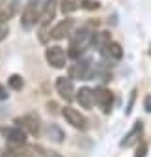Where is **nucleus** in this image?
<instances>
[{
	"label": "nucleus",
	"instance_id": "obj_1",
	"mask_svg": "<svg viewBox=\"0 0 151 157\" xmlns=\"http://www.w3.org/2000/svg\"><path fill=\"white\" fill-rule=\"evenodd\" d=\"M93 34H95V30H93L90 25H86V26H82V28H79L77 32H73V34H69L71 37H69V56L71 58H80L84 52H86V49L91 45V39H93Z\"/></svg>",
	"mask_w": 151,
	"mask_h": 157
},
{
	"label": "nucleus",
	"instance_id": "obj_2",
	"mask_svg": "<svg viewBox=\"0 0 151 157\" xmlns=\"http://www.w3.org/2000/svg\"><path fill=\"white\" fill-rule=\"evenodd\" d=\"M47 4H49V0H28L23 10V15H21V26L24 30H32L41 21Z\"/></svg>",
	"mask_w": 151,
	"mask_h": 157
},
{
	"label": "nucleus",
	"instance_id": "obj_3",
	"mask_svg": "<svg viewBox=\"0 0 151 157\" xmlns=\"http://www.w3.org/2000/svg\"><path fill=\"white\" fill-rule=\"evenodd\" d=\"M93 77V60L90 56L77 58L75 64L69 66V78H79V81H90Z\"/></svg>",
	"mask_w": 151,
	"mask_h": 157
},
{
	"label": "nucleus",
	"instance_id": "obj_4",
	"mask_svg": "<svg viewBox=\"0 0 151 157\" xmlns=\"http://www.w3.org/2000/svg\"><path fill=\"white\" fill-rule=\"evenodd\" d=\"M45 60L54 69H64L65 64H67V54H65V51L60 45H50L45 51Z\"/></svg>",
	"mask_w": 151,
	"mask_h": 157
},
{
	"label": "nucleus",
	"instance_id": "obj_5",
	"mask_svg": "<svg viewBox=\"0 0 151 157\" xmlns=\"http://www.w3.org/2000/svg\"><path fill=\"white\" fill-rule=\"evenodd\" d=\"M62 116H64V120L71 125V127H75V129H80V131H84V129H88V125H90V122H88V118L80 112V110H77V109H73V107H64V110H62Z\"/></svg>",
	"mask_w": 151,
	"mask_h": 157
},
{
	"label": "nucleus",
	"instance_id": "obj_6",
	"mask_svg": "<svg viewBox=\"0 0 151 157\" xmlns=\"http://www.w3.org/2000/svg\"><path fill=\"white\" fill-rule=\"evenodd\" d=\"M15 124H19V127L26 135L39 136V133H41V122H39V116L37 114H24L21 118H17Z\"/></svg>",
	"mask_w": 151,
	"mask_h": 157
},
{
	"label": "nucleus",
	"instance_id": "obj_7",
	"mask_svg": "<svg viewBox=\"0 0 151 157\" xmlns=\"http://www.w3.org/2000/svg\"><path fill=\"white\" fill-rule=\"evenodd\" d=\"M2 136L6 139V142L9 146H24L26 144V133L19 127V125H9V127H2L0 129Z\"/></svg>",
	"mask_w": 151,
	"mask_h": 157
},
{
	"label": "nucleus",
	"instance_id": "obj_8",
	"mask_svg": "<svg viewBox=\"0 0 151 157\" xmlns=\"http://www.w3.org/2000/svg\"><path fill=\"white\" fill-rule=\"evenodd\" d=\"M93 103H95L105 114H110L112 105H114V97H112V92L106 90V88H103V86L95 88V90H93Z\"/></svg>",
	"mask_w": 151,
	"mask_h": 157
},
{
	"label": "nucleus",
	"instance_id": "obj_9",
	"mask_svg": "<svg viewBox=\"0 0 151 157\" xmlns=\"http://www.w3.org/2000/svg\"><path fill=\"white\" fill-rule=\"evenodd\" d=\"M73 26H75V19H71V17H65V19H62L60 23H56V25L50 28V34H49V37H50V39H54V41H60V39H65V37L71 34Z\"/></svg>",
	"mask_w": 151,
	"mask_h": 157
},
{
	"label": "nucleus",
	"instance_id": "obj_10",
	"mask_svg": "<svg viewBox=\"0 0 151 157\" xmlns=\"http://www.w3.org/2000/svg\"><path fill=\"white\" fill-rule=\"evenodd\" d=\"M56 92L60 94L62 99L73 101L75 99V84H73V78H69V77H58V78H56Z\"/></svg>",
	"mask_w": 151,
	"mask_h": 157
},
{
	"label": "nucleus",
	"instance_id": "obj_11",
	"mask_svg": "<svg viewBox=\"0 0 151 157\" xmlns=\"http://www.w3.org/2000/svg\"><path fill=\"white\" fill-rule=\"evenodd\" d=\"M142 133H144V124H142V122H136L133 127H131V131L123 136V140H121V148H131V146H134V144L140 140Z\"/></svg>",
	"mask_w": 151,
	"mask_h": 157
},
{
	"label": "nucleus",
	"instance_id": "obj_12",
	"mask_svg": "<svg viewBox=\"0 0 151 157\" xmlns=\"http://www.w3.org/2000/svg\"><path fill=\"white\" fill-rule=\"evenodd\" d=\"M75 101H77L82 109H91L93 107V90L84 86L79 92H75Z\"/></svg>",
	"mask_w": 151,
	"mask_h": 157
},
{
	"label": "nucleus",
	"instance_id": "obj_13",
	"mask_svg": "<svg viewBox=\"0 0 151 157\" xmlns=\"http://www.w3.org/2000/svg\"><path fill=\"white\" fill-rule=\"evenodd\" d=\"M110 41H112V39H110L108 32H97V34H93V39H91V43L95 45V49L99 52H105V49H106V45Z\"/></svg>",
	"mask_w": 151,
	"mask_h": 157
},
{
	"label": "nucleus",
	"instance_id": "obj_14",
	"mask_svg": "<svg viewBox=\"0 0 151 157\" xmlns=\"http://www.w3.org/2000/svg\"><path fill=\"white\" fill-rule=\"evenodd\" d=\"M23 148L24 146H9L0 153V157H35L34 153H30L28 150H23Z\"/></svg>",
	"mask_w": 151,
	"mask_h": 157
},
{
	"label": "nucleus",
	"instance_id": "obj_15",
	"mask_svg": "<svg viewBox=\"0 0 151 157\" xmlns=\"http://www.w3.org/2000/svg\"><path fill=\"white\" fill-rule=\"evenodd\" d=\"M80 6H82V0H62L60 2V10L64 15L75 13L77 10H80Z\"/></svg>",
	"mask_w": 151,
	"mask_h": 157
},
{
	"label": "nucleus",
	"instance_id": "obj_16",
	"mask_svg": "<svg viewBox=\"0 0 151 157\" xmlns=\"http://www.w3.org/2000/svg\"><path fill=\"white\" fill-rule=\"evenodd\" d=\"M103 54H108L110 58H114V60H121V58H123V49H121V45H120V43L110 41V43L106 45V49H105V52H103Z\"/></svg>",
	"mask_w": 151,
	"mask_h": 157
},
{
	"label": "nucleus",
	"instance_id": "obj_17",
	"mask_svg": "<svg viewBox=\"0 0 151 157\" xmlns=\"http://www.w3.org/2000/svg\"><path fill=\"white\" fill-rule=\"evenodd\" d=\"M47 135H49V139L54 140V142H62V140L65 139V133H64L58 125H56V124H50V125H49Z\"/></svg>",
	"mask_w": 151,
	"mask_h": 157
},
{
	"label": "nucleus",
	"instance_id": "obj_18",
	"mask_svg": "<svg viewBox=\"0 0 151 157\" xmlns=\"http://www.w3.org/2000/svg\"><path fill=\"white\" fill-rule=\"evenodd\" d=\"M8 84H9V88H11V90L19 92V90H23L24 81H23V77H21V75H11V77L8 78Z\"/></svg>",
	"mask_w": 151,
	"mask_h": 157
},
{
	"label": "nucleus",
	"instance_id": "obj_19",
	"mask_svg": "<svg viewBox=\"0 0 151 157\" xmlns=\"http://www.w3.org/2000/svg\"><path fill=\"white\" fill-rule=\"evenodd\" d=\"M49 34H50V21H43L41 23V30H39V41L41 43L49 41Z\"/></svg>",
	"mask_w": 151,
	"mask_h": 157
},
{
	"label": "nucleus",
	"instance_id": "obj_20",
	"mask_svg": "<svg viewBox=\"0 0 151 157\" xmlns=\"http://www.w3.org/2000/svg\"><path fill=\"white\" fill-rule=\"evenodd\" d=\"M13 11H15V8H9V10H4V8H0V25H2V23H6L8 19H11Z\"/></svg>",
	"mask_w": 151,
	"mask_h": 157
},
{
	"label": "nucleus",
	"instance_id": "obj_21",
	"mask_svg": "<svg viewBox=\"0 0 151 157\" xmlns=\"http://www.w3.org/2000/svg\"><path fill=\"white\" fill-rule=\"evenodd\" d=\"M101 4L97 2V0H82V6L80 8H84V10H88V11H91V10H97Z\"/></svg>",
	"mask_w": 151,
	"mask_h": 157
},
{
	"label": "nucleus",
	"instance_id": "obj_22",
	"mask_svg": "<svg viewBox=\"0 0 151 157\" xmlns=\"http://www.w3.org/2000/svg\"><path fill=\"white\" fill-rule=\"evenodd\" d=\"M145 153H147V144H145V142H142V144L138 146V150H136V155H134V157H145Z\"/></svg>",
	"mask_w": 151,
	"mask_h": 157
},
{
	"label": "nucleus",
	"instance_id": "obj_23",
	"mask_svg": "<svg viewBox=\"0 0 151 157\" xmlns=\"http://www.w3.org/2000/svg\"><path fill=\"white\" fill-rule=\"evenodd\" d=\"M39 151H43V157H64L62 153H58V151H49V150H43V148H37Z\"/></svg>",
	"mask_w": 151,
	"mask_h": 157
},
{
	"label": "nucleus",
	"instance_id": "obj_24",
	"mask_svg": "<svg viewBox=\"0 0 151 157\" xmlns=\"http://www.w3.org/2000/svg\"><path fill=\"white\" fill-rule=\"evenodd\" d=\"M8 26H6V23H2V25H0V41H2V39H6L8 37Z\"/></svg>",
	"mask_w": 151,
	"mask_h": 157
},
{
	"label": "nucleus",
	"instance_id": "obj_25",
	"mask_svg": "<svg viewBox=\"0 0 151 157\" xmlns=\"http://www.w3.org/2000/svg\"><path fill=\"white\" fill-rule=\"evenodd\" d=\"M4 99H8V92H6V88L0 84V101H4Z\"/></svg>",
	"mask_w": 151,
	"mask_h": 157
},
{
	"label": "nucleus",
	"instance_id": "obj_26",
	"mask_svg": "<svg viewBox=\"0 0 151 157\" xmlns=\"http://www.w3.org/2000/svg\"><path fill=\"white\" fill-rule=\"evenodd\" d=\"M144 107H145V110H147V112H151V95H147V97H145Z\"/></svg>",
	"mask_w": 151,
	"mask_h": 157
}]
</instances>
